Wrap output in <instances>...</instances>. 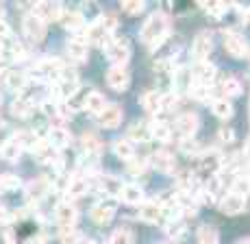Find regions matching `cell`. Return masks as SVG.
<instances>
[{"label": "cell", "mask_w": 250, "mask_h": 244, "mask_svg": "<svg viewBox=\"0 0 250 244\" xmlns=\"http://www.w3.org/2000/svg\"><path fill=\"white\" fill-rule=\"evenodd\" d=\"M167 31H170V22H167L166 13H152L142 28V42L148 48H157L166 40Z\"/></svg>", "instance_id": "obj_1"}, {"label": "cell", "mask_w": 250, "mask_h": 244, "mask_svg": "<svg viewBox=\"0 0 250 244\" xmlns=\"http://www.w3.org/2000/svg\"><path fill=\"white\" fill-rule=\"evenodd\" d=\"M76 92H79V76L72 70H63L61 76L57 79V96L61 100H70L74 98Z\"/></svg>", "instance_id": "obj_2"}, {"label": "cell", "mask_w": 250, "mask_h": 244, "mask_svg": "<svg viewBox=\"0 0 250 244\" xmlns=\"http://www.w3.org/2000/svg\"><path fill=\"white\" fill-rule=\"evenodd\" d=\"M33 16L40 18L42 22H55V20H61V16H63V9H61L59 2H50V0H42V2H37L35 7H33Z\"/></svg>", "instance_id": "obj_3"}, {"label": "cell", "mask_w": 250, "mask_h": 244, "mask_svg": "<svg viewBox=\"0 0 250 244\" xmlns=\"http://www.w3.org/2000/svg\"><path fill=\"white\" fill-rule=\"evenodd\" d=\"M55 218H57V222L61 224V229H63V231H70V229H74L76 218H79V212H76L74 203H70V200H63V203L57 205Z\"/></svg>", "instance_id": "obj_4"}, {"label": "cell", "mask_w": 250, "mask_h": 244, "mask_svg": "<svg viewBox=\"0 0 250 244\" xmlns=\"http://www.w3.org/2000/svg\"><path fill=\"white\" fill-rule=\"evenodd\" d=\"M63 64L57 57H44V59L37 61L35 66V74L42 76V79H59L61 72H63Z\"/></svg>", "instance_id": "obj_5"}, {"label": "cell", "mask_w": 250, "mask_h": 244, "mask_svg": "<svg viewBox=\"0 0 250 244\" xmlns=\"http://www.w3.org/2000/svg\"><path fill=\"white\" fill-rule=\"evenodd\" d=\"M104 50H107V57L113 66H124L128 61V57H131V46L124 40H111Z\"/></svg>", "instance_id": "obj_6"}, {"label": "cell", "mask_w": 250, "mask_h": 244, "mask_svg": "<svg viewBox=\"0 0 250 244\" xmlns=\"http://www.w3.org/2000/svg\"><path fill=\"white\" fill-rule=\"evenodd\" d=\"M211 50H213V37H211V33H198L194 40V44H191V55H194L196 61H207V57L211 55Z\"/></svg>", "instance_id": "obj_7"}, {"label": "cell", "mask_w": 250, "mask_h": 244, "mask_svg": "<svg viewBox=\"0 0 250 244\" xmlns=\"http://www.w3.org/2000/svg\"><path fill=\"white\" fill-rule=\"evenodd\" d=\"M107 83L115 92H124L128 88V83H131V74H128V70L124 66H113L107 72Z\"/></svg>", "instance_id": "obj_8"}, {"label": "cell", "mask_w": 250, "mask_h": 244, "mask_svg": "<svg viewBox=\"0 0 250 244\" xmlns=\"http://www.w3.org/2000/svg\"><path fill=\"white\" fill-rule=\"evenodd\" d=\"M22 28H24V35L33 42H42L46 37V24L40 20V18L33 16V13H28V16L24 18Z\"/></svg>", "instance_id": "obj_9"}, {"label": "cell", "mask_w": 250, "mask_h": 244, "mask_svg": "<svg viewBox=\"0 0 250 244\" xmlns=\"http://www.w3.org/2000/svg\"><path fill=\"white\" fill-rule=\"evenodd\" d=\"M113 214H115V199L100 200V203H96L94 207H91V218L98 224H107L109 220L113 218Z\"/></svg>", "instance_id": "obj_10"}, {"label": "cell", "mask_w": 250, "mask_h": 244, "mask_svg": "<svg viewBox=\"0 0 250 244\" xmlns=\"http://www.w3.org/2000/svg\"><path fill=\"white\" fill-rule=\"evenodd\" d=\"M220 166H222V155H220L218 151H209V153H203V155H198V170L203 172V175H213L220 170Z\"/></svg>", "instance_id": "obj_11"}, {"label": "cell", "mask_w": 250, "mask_h": 244, "mask_svg": "<svg viewBox=\"0 0 250 244\" xmlns=\"http://www.w3.org/2000/svg\"><path fill=\"white\" fill-rule=\"evenodd\" d=\"M96 118H98V124L103 129H115L122 122V109H120L118 105H107Z\"/></svg>", "instance_id": "obj_12"}, {"label": "cell", "mask_w": 250, "mask_h": 244, "mask_svg": "<svg viewBox=\"0 0 250 244\" xmlns=\"http://www.w3.org/2000/svg\"><path fill=\"white\" fill-rule=\"evenodd\" d=\"M215 74H218V70H215L213 66L209 64V61H196L194 70H191V76H194V81H196V83L207 85V88H209V85L213 83Z\"/></svg>", "instance_id": "obj_13"}, {"label": "cell", "mask_w": 250, "mask_h": 244, "mask_svg": "<svg viewBox=\"0 0 250 244\" xmlns=\"http://www.w3.org/2000/svg\"><path fill=\"white\" fill-rule=\"evenodd\" d=\"M220 209H222L227 216H237V214H242L244 209H246V199H242L239 194L230 192L220 200Z\"/></svg>", "instance_id": "obj_14"}, {"label": "cell", "mask_w": 250, "mask_h": 244, "mask_svg": "<svg viewBox=\"0 0 250 244\" xmlns=\"http://www.w3.org/2000/svg\"><path fill=\"white\" fill-rule=\"evenodd\" d=\"M174 129L181 137H185V140L191 137L196 133V129H198V118H196V113H181V116L176 118Z\"/></svg>", "instance_id": "obj_15"}, {"label": "cell", "mask_w": 250, "mask_h": 244, "mask_svg": "<svg viewBox=\"0 0 250 244\" xmlns=\"http://www.w3.org/2000/svg\"><path fill=\"white\" fill-rule=\"evenodd\" d=\"M87 48H89L87 35H72L68 40V52L72 59L83 61L85 57H87Z\"/></svg>", "instance_id": "obj_16"}, {"label": "cell", "mask_w": 250, "mask_h": 244, "mask_svg": "<svg viewBox=\"0 0 250 244\" xmlns=\"http://www.w3.org/2000/svg\"><path fill=\"white\" fill-rule=\"evenodd\" d=\"M87 42H91L94 46H104V48H107L109 42H111V31L104 28L103 22H96L87 31Z\"/></svg>", "instance_id": "obj_17"}, {"label": "cell", "mask_w": 250, "mask_h": 244, "mask_svg": "<svg viewBox=\"0 0 250 244\" xmlns=\"http://www.w3.org/2000/svg\"><path fill=\"white\" fill-rule=\"evenodd\" d=\"M224 48H227V52L233 57H244L246 55V42H244L242 35L229 31L227 35H224Z\"/></svg>", "instance_id": "obj_18"}, {"label": "cell", "mask_w": 250, "mask_h": 244, "mask_svg": "<svg viewBox=\"0 0 250 244\" xmlns=\"http://www.w3.org/2000/svg\"><path fill=\"white\" fill-rule=\"evenodd\" d=\"M70 131L68 129H63V127H50V131H48V144H50L52 148H57V151H61V148H65L70 144Z\"/></svg>", "instance_id": "obj_19"}, {"label": "cell", "mask_w": 250, "mask_h": 244, "mask_svg": "<svg viewBox=\"0 0 250 244\" xmlns=\"http://www.w3.org/2000/svg\"><path fill=\"white\" fill-rule=\"evenodd\" d=\"M139 216H142V220H146V222H159L163 218V209L155 200H146V203H142V207H139Z\"/></svg>", "instance_id": "obj_20"}, {"label": "cell", "mask_w": 250, "mask_h": 244, "mask_svg": "<svg viewBox=\"0 0 250 244\" xmlns=\"http://www.w3.org/2000/svg\"><path fill=\"white\" fill-rule=\"evenodd\" d=\"M33 153H35L37 161H42V164H57V161H59V151L52 148L48 142H40V146Z\"/></svg>", "instance_id": "obj_21"}, {"label": "cell", "mask_w": 250, "mask_h": 244, "mask_svg": "<svg viewBox=\"0 0 250 244\" xmlns=\"http://www.w3.org/2000/svg\"><path fill=\"white\" fill-rule=\"evenodd\" d=\"M152 166H155L157 170H161V172H167V175H170V172H174V157L170 155V153H166V151H157L155 155H152Z\"/></svg>", "instance_id": "obj_22"}, {"label": "cell", "mask_w": 250, "mask_h": 244, "mask_svg": "<svg viewBox=\"0 0 250 244\" xmlns=\"http://www.w3.org/2000/svg\"><path fill=\"white\" fill-rule=\"evenodd\" d=\"M98 185H100V190H103L104 194H109V196H111V199H115V196H120V194H122V188H124V183H122V181H120V179H115V177H109V175L100 177Z\"/></svg>", "instance_id": "obj_23"}, {"label": "cell", "mask_w": 250, "mask_h": 244, "mask_svg": "<svg viewBox=\"0 0 250 244\" xmlns=\"http://www.w3.org/2000/svg\"><path fill=\"white\" fill-rule=\"evenodd\" d=\"M120 199L124 200V203H128V205H139L144 200V192H142V188L135 183H124V188H122V194H120Z\"/></svg>", "instance_id": "obj_24"}, {"label": "cell", "mask_w": 250, "mask_h": 244, "mask_svg": "<svg viewBox=\"0 0 250 244\" xmlns=\"http://www.w3.org/2000/svg\"><path fill=\"white\" fill-rule=\"evenodd\" d=\"M89 192V179L87 177H74L68 185V196L70 199H79Z\"/></svg>", "instance_id": "obj_25"}, {"label": "cell", "mask_w": 250, "mask_h": 244, "mask_svg": "<svg viewBox=\"0 0 250 244\" xmlns=\"http://www.w3.org/2000/svg\"><path fill=\"white\" fill-rule=\"evenodd\" d=\"M209 107H211V111H213V116L222 118V120L233 116V105H230V100H227V98H213L209 103Z\"/></svg>", "instance_id": "obj_26"}, {"label": "cell", "mask_w": 250, "mask_h": 244, "mask_svg": "<svg viewBox=\"0 0 250 244\" xmlns=\"http://www.w3.org/2000/svg\"><path fill=\"white\" fill-rule=\"evenodd\" d=\"M4 83H7V88L11 89V92H20V89L26 88V74L20 72V70H9L7 76H4Z\"/></svg>", "instance_id": "obj_27"}, {"label": "cell", "mask_w": 250, "mask_h": 244, "mask_svg": "<svg viewBox=\"0 0 250 244\" xmlns=\"http://www.w3.org/2000/svg\"><path fill=\"white\" fill-rule=\"evenodd\" d=\"M113 153L120 157V159L131 161L133 155H135V144H133L128 137H122V140H118V142L113 144Z\"/></svg>", "instance_id": "obj_28"}, {"label": "cell", "mask_w": 250, "mask_h": 244, "mask_svg": "<svg viewBox=\"0 0 250 244\" xmlns=\"http://www.w3.org/2000/svg\"><path fill=\"white\" fill-rule=\"evenodd\" d=\"M85 109H87L89 113H94V116H98L100 111H103L104 107H107V100H104V96L100 92H89L87 98H85Z\"/></svg>", "instance_id": "obj_29"}, {"label": "cell", "mask_w": 250, "mask_h": 244, "mask_svg": "<svg viewBox=\"0 0 250 244\" xmlns=\"http://www.w3.org/2000/svg\"><path fill=\"white\" fill-rule=\"evenodd\" d=\"M148 127H150V140H157V142H170V137H172V129L167 127V122L157 120V122H150Z\"/></svg>", "instance_id": "obj_30"}, {"label": "cell", "mask_w": 250, "mask_h": 244, "mask_svg": "<svg viewBox=\"0 0 250 244\" xmlns=\"http://www.w3.org/2000/svg\"><path fill=\"white\" fill-rule=\"evenodd\" d=\"M142 107L146 109L148 113L161 111V94L157 92V89H150V92H146L142 96Z\"/></svg>", "instance_id": "obj_31"}, {"label": "cell", "mask_w": 250, "mask_h": 244, "mask_svg": "<svg viewBox=\"0 0 250 244\" xmlns=\"http://www.w3.org/2000/svg\"><path fill=\"white\" fill-rule=\"evenodd\" d=\"M13 142H18L20 148H31V151H35V148L40 146V137L33 131H18L16 135H13Z\"/></svg>", "instance_id": "obj_32"}, {"label": "cell", "mask_w": 250, "mask_h": 244, "mask_svg": "<svg viewBox=\"0 0 250 244\" xmlns=\"http://www.w3.org/2000/svg\"><path fill=\"white\" fill-rule=\"evenodd\" d=\"M11 111H13V116H18V118H26L28 113L33 111V100L26 98V96L16 98L11 105Z\"/></svg>", "instance_id": "obj_33"}, {"label": "cell", "mask_w": 250, "mask_h": 244, "mask_svg": "<svg viewBox=\"0 0 250 244\" xmlns=\"http://www.w3.org/2000/svg\"><path fill=\"white\" fill-rule=\"evenodd\" d=\"M79 13H81V18H83V20H91L94 24H96V22L103 20V13H100V7H98V4H94V2H85L83 7L79 9Z\"/></svg>", "instance_id": "obj_34"}, {"label": "cell", "mask_w": 250, "mask_h": 244, "mask_svg": "<svg viewBox=\"0 0 250 244\" xmlns=\"http://www.w3.org/2000/svg\"><path fill=\"white\" fill-rule=\"evenodd\" d=\"M150 137V127H144V122H137L128 129V140L131 142H144Z\"/></svg>", "instance_id": "obj_35"}, {"label": "cell", "mask_w": 250, "mask_h": 244, "mask_svg": "<svg viewBox=\"0 0 250 244\" xmlns=\"http://www.w3.org/2000/svg\"><path fill=\"white\" fill-rule=\"evenodd\" d=\"M20 153H22V148L18 146V142H13V140H7L2 144V148H0V155L9 161H16L18 157H20Z\"/></svg>", "instance_id": "obj_36"}, {"label": "cell", "mask_w": 250, "mask_h": 244, "mask_svg": "<svg viewBox=\"0 0 250 244\" xmlns=\"http://www.w3.org/2000/svg\"><path fill=\"white\" fill-rule=\"evenodd\" d=\"M61 22H63L65 26L70 28V31H76V28L83 26V18H81L79 11H63V16H61Z\"/></svg>", "instance_id": "obj_37"}, {"label": "cell", "mask_w": 250, "mask_h": 244, "mask_svg": "<svg viewBox=\"0 0 250 244\" xmlns=\"http://www.w3.org/2000/svg\"><path fill=\"white\" fill-rule=\"evenodd\" d=\"M198 242L200 244H220L218 231H215L213 227H209V224H205V227H200V231H198Z\"/></svg>", "instance_id": "obj_38"}, {"label": "cell", "mask_w": 250, "mask_h": 244, "mask_svg": "<svg viewBox=\"0 0 250 244\" xmlns=\"http://www.w3.org/2000/svg\"><path fill=\"white\" fill-rule=\"evenodd\" d=\"M233 192L239 194L242 199H246V196L250 194V179H248V177H244V175L235 177V181H233Z\"/></svg>", "instance_id": "obj_39"}, {"label": "cell", "mask_w": 250, "mask_h": 244, "mask_svg": "<svg viewBox=\"0 0 250 244\" xmlns=\"http://www.w3.org/2000/svg\"><path fill=\"white\" fill-rule=\"evenodd\" d=\"M189 92H191V96L194 98H198V100H205V103H211V88H207V85H200V83H191V88H189Z\"/></svg>", "instance_id": "obj_40"}, {"label": "cell", "mask_w": 250, "mask_h": 244, "mask_svg": "<svg viewBox=\"0 0 250 244\" xmlns=\"http://www.w3.org/2000/svg\"><path fill=\"white\" fill-rule=\"evenodd\" d=\"M109 244H133V233L128 229H115L109 238Z\"/></svg>", "instance_id": "obj_41"}, {"label": "cell", "mask_w": 250, "mask_h": 244, "mask_svg": "<svg viewBox=\"0 0 250 244\" xmlns=\"http://www.w3.org/2000/svg\"><path fill=\"white\" fill-rule=\"evenodd\" d=\"M222 92L227 94V96H239V94H242V85H239L237 79L229 76V79H224V83H222Z\"/></svg>", "instance_id": "obj_42"}, {"label": "cell", "mask_w": 250, "mask_h": 244, "mask_svg": "<svg viewBox=\"0 0 250 244\" xmlns=\"http://www.w3.org/2000/svg\"><path fill=\"white\" fill-rule=\"evenodd\" d=\"M179 94L176 92H170V94H161V111H172V109H176V105H179Z\"/></svg>", "instance_id": "obj_43"}, {"label": "cell", "mask_w": 250, "mask_h": 244, "mask_svg": "<svg viewBox=\"0 0 250 244\" xmlns=\"http://www.w3.org/2000/svg\"><path fill=\"white\" fill-rule=\"evenodd\" d=\"M46 190H48V181H46V179H35L31 185H28V194H31V199L44 196Z\"/></svg>", "instance_id": "obj_44"}, {"label": "cell", "mask_w": 250, "mask_h": 244, "mask_svg": "<svg viewBox=\"0 0 250 244\" xmlns=\"http://www.w3.org/2000/svg\"><path fill=\"white\" fill-rule=\"evenodd\" d=\"M203 9L209 11L213 18H220V16H224V11H229V4H224V2H205Z\"/></svg>", "instance_id": "obj_45"}, {"label": "cell", "mask_w": 250, "mask_h": 244, "mask_svg": "<svg viewBox=\"0 0 250 244\" xmlns=\"http://www.w3.org/2000/svg\"><path fill=\"white\" fill-rule=\"evenodd\" d=\"M122 11H126L128 16H137L144 11V2L142 0H124L122 2Z\"/></svg>", "instance_id": "obj_46"}, {"label": "cell", "mask_w": 250, "mask_h": 244, "mask_svg": "<svg viewBox=\"0 0 250 244\" xmlns=\"http://www.w3.org/2000/svg\"><path fill=\"white\" fill-rule=\"evenodd\" d=\"M83 146H85V151H87L89 155H96L98 148H100V142H98V137L96 135H85L83 137Z\"/></svg>", "instance_id": "obj_47"}, {"label": "cell", "mask_w": 250, "mask_h": 244, "mask_svg": "<svg viewBox=\"0 0 250 244\" xmlns=\"http://www.w3.org/2000/svg\"><path fill=\"white\" fill-rule=\"evenodd\" d=\"M20 181L16 179V177H11V175H4L2 177V190L4 192H11V190H16V188H20Z\"/></svg>", "instance_id": "obj_48"}, {"label": "cell", "mask_w": 250, "mask_h": 244, "mask_svg": "<svg viewBox=\"0 0 250 244\" xmlns=\"http://www.w3.org/2000/svg\"><path fill=\"white\" fill-rule=\"evenodd\" d=\"M167 236H172V238H183V236H185V227H183V224L172 222L170 227H167Z\"/></svg>", "instance_id": "obj_49"}, {"label": "cell", "mask_w": 250, "mask_h": 244, "mask_svg": "<svg viewBox=\"0 0 250 244\" xmlns=\"http://www.w3.org/2000/svg\"><path fill=\"white\" fill-rule=\"evenodd\" d=\"M233 137H235L233 129H229V127L220 129V140H222V142H233Z\"/></svg>", "instance_id": "obj_50"}, {"label": "cell", "mask_w": 250, "mask_h": 244, "mask_svg": "<svg viewBox=\"0 0 250 244\" xmlns=\"http://www.w3.org/2000/svg\"><path fill=\"white\" fill-rule=\"evenodd\" d=\"M9 35H11V28L4 22V18H0V40H7Z\"/></svg>", "instance_id": "obj_51"}, {"label": "cell", "mask_w": 250, "mask_h": 244, "mask_svg": "<svg viewBox=\"0 0 250 244\" xmlns=\"http://www.w3.org/2000/svg\"><path fill=\"white\" fill-rule=\"evenodd\" d=\"M7 64H9V61H7V57H4V55H0V72H4V70H7Z\"/></svg>", "instance_id": "obj_52"}, {"label": "cell", "mask_w": 250, "mask_h": 244, "mask_svg": "<svg viewBox=\"0 0 250 244\" xmlns=\"http://www.w3.org/2000/svg\"><path fill=\"white\" fill-rule=\"evenodd\" d=\"M7 220V209H4V205H0V222H4Z\"/></svg>", "instance_id": "obj_53"}, {"label": "cell", "mask_w": 250, "mask_h": 244, "mask_svg": "<svg viewBox=\"0 0 250 244\" xmlns=\"http://www.w3.org/2000/svg\"><path fill=\"white\" fill-rule=\"evenodd\" d=\"M7 238H9V244H22V242H18V240H16V238H13V233H11V231H9V233H7Z\"/></svg>", "instance_id": "obj_54"}, {"label": "cell", "mask_w": 250, "mask_h": 244, "mask_svg": "<svg viewBox=\"0 0 250 244\" xmlns=\"http://www.w3.org/2000/svg\"><path fill=\"white\" fill-rule=\"evenodd\" d=\"M246 155H248V159H250V140H248V144H246Z\"/></svg>", "instance_id": "obj_55"}, {"label": "cell", "mask_w": 250, "mask_h": 244, "mask_svg": "<svg viewBox=\"0 0 250 244\" xmlns=\"http://www.w3.org/2000/svg\"><path fill=\"white\" fill-rule=\"evenodd\" d=\"M246 22H250V9H248V13H246Z\"/></svg>", "instance_id": "obj_56"}, {"label": "cell", "mask_w": 250, "mask_h": 244, "mask_svg": "<svg viewBox=\"0 0 250 244\" xmlns=\"http://www.w3.org/2000/svg\"><path fill=\"white\" fill-rule=\"evenodd\" d=\"M239 244H250V238H248V240H242V242H239Z\"/></svg>", "instance_id": "obj_57"}, {"label": "cell", "mask_w": 250, "mask_h": 244, "mask_svg": "<svg viewBox=\"0 0 250 244\" xmlns=\"http://www.w3.org/2000/svg\"><path fill=\"white\" fill-rule=\"evenodd\" d=\"M0 192H2V177H0Z\"/></svg>", "instance_id": "obj_58"}, {"label": "cell", "mask_w": 250, "mask_h": 244, "mask_svg": "<svg viewBox=\"0 0 250 244\" xmlns=\"http://www.w3.org/2000/svg\"><path fill=\"white\" fill-rule=\"evenodd\" d=\"M0 103H2V94H0Z\"/></svg>", "instance_id": "obj_59"}, {"label": "cell", "mask_w": 250, "mask_h": 244, "mask_svg": "<svg viewBox=\"0 0 250 244\" xmlns=\"http://www.w3.org/2000/svg\"><path fill=\"white\" fill-rule=\"evenodd\" d=\"M87 244H98V242H87Z\"/></svg>", "instance_id": "obj_60"}, {"label": "cell", "mask_w": 250, "mask_h": 244, "mask_svg": "<svg viewBox=\"0 0 250 244\" xmlns=\"http://www.w3.org/2000/svg\"><path fill=\"white\" fill-rule=\"evenodd\" d=\"M0 11H2V7H0Z\"/></svg>", "instance_id": "obj_61"}]
</instances>
